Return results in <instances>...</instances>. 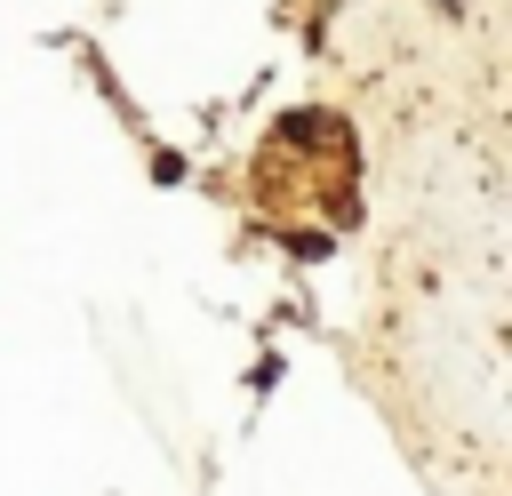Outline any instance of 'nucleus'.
<instances>
[{
  "label": "nucleus",
  "instance_id": "3",
  "mask_svg": "<svg viewBox=\"0 0 512 496\" xmlns=\"http://www.w3.org/2000/svg\"><path fill=\"white\" fill-rule=\"evenodd\" d=\"M440 8H456V0H440Z\"/></svg>",
  "mask_w": 512,
  "mask_h": 496
},
{
  "label": "nucleus",
  "instance_id": "2",
  "mask_svg": "<svg viewBox=\"0 0 512 496\" xmlns=\"http://www.w3.org/2000/svg\"><path fill=\"white\" fill-rule=\"evenodd\" d=\"M288 256H304V264H320V256H328V232H296V240H288Z\"/></svg>",
  "mask_w": 512,
  "mask_h": 496
},
{
  "label": "nucleus",
  "instance_id": "1",
  "mask_svg": "<svg viewBox=\"0 0 512 496\" xmlns=\"http://www.w3.org/2000/svg\"><path fill=\"white\" fill-rule=\"evenodd\" d=\"M344 128H336V112H280V144H296V152H312V144H336Z\"/></svg>",
  "mask_w": 512,
  "mask_h": 496
}]
</instances>
